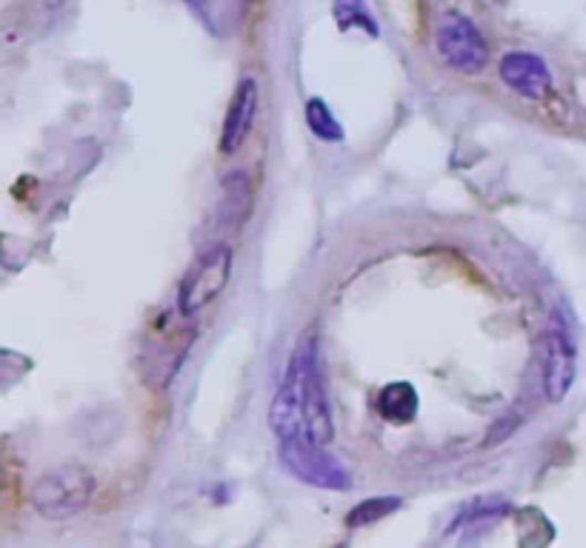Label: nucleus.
Masks as SVG:
<instances>
[{
	"label": "nucleus",
	"instance_id": "nucleus-9",
	"mask_svg": "<svg viewBox=\"0 0 586 548\" xmlns=\"http://www.w3.org/2000/svg\"><path fill=\"white\" fill-rule=\"evenodd\" d=\"M501 81L518 92V95L530 97V101H538L549 92L553 86V75H549V66L541 61L538 54L532 52H510L501 58Z\"/></svg>",
	"mask_w": 586,
	"mask_h": 548
},
{
	"label": "nucleus",
	"instance_id": "nucleus-14",
	"mask_svg": "<svg viewBox=\"0 0 586 548\" xmlns=\"http://www.w3.org/2000/svg\"><path fill=\"white\" fill-rule=\"evenodd\" d=\"M401 497H372V500H363L352 508L347 515L349 528H363V526H376L383 517H389L392 511L401 508Z\"/></svg>",
	"mask_w": 586,
	"mask_h": 548
},
{
	"label": "nucleus",
	"instance_id": "nucleus-6",
	"mask_svg": "<svg viewBox=\"0 0 586 548\" xmlns=\"http://www.w3.org/2000/svg\"><path fill=\"white\" fill-rule=\"evenodd\" d=\"M544 394L546 400L561 403L569 394L578 374V352H575L573 334L566 332V325L555 318L553 329L544 334Z\"/></svg>",
	"mask_w": 586,
	"mask_h": 548
},
{
	"label": "nucleus",
	"instance_id": "nucleus-2",
	"mask_svg": "<svg viewBox=\"0 0 586 548\" xmlns=\"http://www.w3.org/2000/svg\"><path fill=\"white\" fill-rule=\"evenodd\" d=\"M233 249L226 244H212L201 249L177 289V312L184 318H195L212 300L220 298V291L233 278Z\"/></svg>",
	"mask_w": 586,
	"mask_h": 548
},
{
	"label": "nucleus",
	"instance_id": "nucleus-5",
	"mask_svg": "<svg viewBox=\"0 0 586 548\" xmlns=\"http://www.w3.org/2000/svg\"><path fill=\"white\" fill-rule=\"evenodd\" d=\"M435 46L446 66L458 69L464 75H477L490 63V46H486L484 34L477 32L470 18L458 12L443 14L438 21Z\"/></svg>",
	"mask_w": 586,
	"mask_h": 548
},
{
	"label": "nucleus",
	"instance_id": "nucleus-1",
	"mask_svg": "<svg viewBox=\"0 0 586 548\" xmlns=\"http://www.w3.org/2000/svg\"><path fill=\"white\" fill-rule=\"evenodd\" d=\"M32 508L47 520H69L81 515L95 497V477L75 463L41 474L32 486Z\"/></svg>",
	"mask_w": 586,
	"mask_h": 548
},
{
	"label": "nucleus",
	"instance_id": "nucleus-15",
	"mask_svg": "<svg viewBox=\"0 0 586 548\" xmlns=\"http://www.w3.org/2000/svg\"><path fill=\"white\" fill-rule=\"evenodd\" d=\"M506 508H510V503H506V500H472L470 506H466L464 511H461L458 523H452V528L477 526V523L495 520L498 515H504Z\"/></svg>",
	"mask_w": 586,
	"mask_h": 548
},
{
	"label": "nucleus",
	"instance_id": "nucleus-8",
	"mask_svg": "<svg viewBox=\"0 0 586 548\" xmlns=\"http://www.w3.org/2000/svg\"><path fill=\"white\" fill-rule=\"evenodd\" d=\"M304 437L323 448L335 441L332 406H329L327 378H323L321 360L312 365V372H309L307 383H304Z\"/></svg>",
	"mask_w": 586,
	"mask_h": 548
},
{
	"label": "nucleus",
	"instance_id": "nucleus-12",
	"mask_svg": "<svg viewBox=\"0 0 586 548\" xmlns=\"http://www.w3.org/2000/svg\"><path fill=\"white\" fill-rule=\"evenodd\" d=\"M332 14L341 32H347V29H363L372 38L381 34V27H378L376 14L369 12L367 0H335Z\"/></svg>",
	"mask_w": 586,
	"mask_h": 548
},
{
	"label": "nucleus",
	"instance_id": "nucleus-11",
	"mask_svg": "<svg viewBox=\"0 0 586 548\" xmlns=\"http://www.w3.org/2000/svg\"><path fill=\"white\" fill-rule=\"evenodd\" d=\"M418 392L412 383H389L381 394H378V412L383 420L395 423V426H407L418 414Z\"/></svg>",
	"mask_w": 586,
	"mask_h": 548
},
{
	"label": "nucleus",
	"instance_id": "nucleus-7",
	"mask_svg": "<svg viewBox=\"0 0 586 548\" xmlns=\"http://www.w3.org/2000/svg\"><path fill=\"white\" fill-rule=\"evenodd\" d=\"M255 115H258V81L255 77H244L238 83V89H235L229 106H226L224 123H220V155H235L244 146L255 126Z\"/></svg>",
	"mask_w": 586,
	"mask_h": 548
},
{
	"label": "nucleus",
	"instance_id": "nucleus-13",
	"mask_svg": "<svg viewBox=\"0 0 586 548\" xmlns=\"http://www.w3.org/2000/svg\"><path fill=\"white\" fill-rule=\"evenodd\" d=\"M307 126L309 132L323 143H343V137H347L341 121L332 115V108H329L321 97H312V101L307 103Z\"/></svg>",
	"mask_w": 586,
	"mask_h": 548
},
{
	"label": "nucleus",
	"instance_id": "nucleus-4",
	"mask_svg": "<svg viewBox=\"0 0 586 548\" xmlns=\"http://www.w3.org/2000/svg\"><path fill=\"white\" fill-rule=\"evenodd\" d=\"M155 338L146 340L144 345V380L152 389H166L177 369L184 365L192 343H195V325L169 323V318H161L155 325Z\"/></svg>",
	"mask_w": 586,
	"mask_h": 548
},
{
	"label": "nucleus",
	"instance_id": "nucleus-10",
	"mask_svg": "<svg viewBox=\"0 0 586 548\" xmlns=\"http://www.w3.org/2000/svg\"><path fill=\"white\" fill-rule=\"evenodd\" d=\"M189 12L215 38H233L246 21L249 0H186Z\"/></svg>",
	"mask_w": 586,
	"mask_h": 548
},
{
	"label": "nucleus",
	"instance_id": "nucleus-3",
	"mask_svg": "<svg viewBox=\"0 0 586 548\" xmlns=\"http://www.w3.org/2000/svg\"><path fill=\"white\" fill-rule=\"evenodd\" d=\"M280 466L287 468L295 480L312 488H327V492L352 488V474L347 472V466H341L332 454L323 452V446H315L307 437L280 443Z\"/></svg>",
	"mask_w": 586,
	"mask_h": 548
}]
</instances>
